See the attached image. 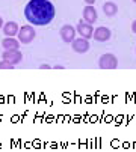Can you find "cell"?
<instances>
[{
  "label": "cell",
  "mask_w": 136,
  "mask_h": 152,
  "mask_svg": "<svg viewBox=\"0 0 136 152\" xmlns=\"http://www.w3.org/2000/svg\"><path fill=\"white\" fill-rule=\"evenodd\" d=\"M55 6L49 0H29L24 8V17L33 26H47L55 18Z\"/></svg>",
  "instance_id": "6da1fadb"
},
{
  "label": "cell",
  "mask_w": 136,
  "mask_h": 152,
  "mask_svg": "<svg viewBox=\"0 0 136 152\" xmlns=\"http://www.w3.org/2000/svg\"><path fill=\"white\" fill-rule=\"evenodd\" d=\"M36 33H35V29L32 26H23L20 27V32L17 35L18 41L21 42V44H30V42L35 39Z\"/></svg>",
  "instance_id": "7a4b0ae2"
},
{
  "label": "cell",
  "mask_w": 136,
  "mask_h": 152,
  "mask_svg": "<svg viewBox=\"0 0 136 152\" xmlns=\"http://www.w3.org/2000/svg\"><path fill=\"white\" fill-rule=\"evenodd\" d=\"M98 66L101 69H115L118 66V59H117V56L106 53L98 59Z\"/></svg>",
  "instance_id": "3957f363"
},
{
  "label": "cell",
  "mask_w": 136,
  "mask_h": 152,
  "mask_svg": "<svg viewBox=\"0 0 136 152\" xmlns=\"http://www.w3.org/2000/svg\"><path fill=\"white\" fill-rule=\"evenodd\" d=\"M76 30H77V32H79V35H80L82 38H85V39L92 38V36H94L92 24L86 23L85 20H80V21H79V24H77V29H76Z\"/></svg>",
  "instance_id": "277c9868"
},
{
  "label": "cell",
  "mask_w": 136,
  "mask_h": 152,
  "mask_svg": "<svg viewBox=\"0 0 136 152\" xmlns=\"http://www.w3.org/2000/svg\"><path fill=\"white\" fill-rule=\"evenodd\" d=\"M2 59H3V60H8V62H11V63H14V65H17V63L21 62L23 54H21L20 50H5V51L2 53Z\"/></svg>",
  "instance_id": "5b68a950"
},
{
  "label": "cell",
  "mask_w": 136,
  "mask_h": 152,
  "mask_svg": "<svg viewBox=\"0 0 136 152\" xmlns=\"http://www.w3.org/2000/svg\"><path fill=\"white\" fill-rule=\"evenodd\" d=\"M76 29L73 27V26H70V24H65V26H62L61 27V38H62V41L64 42H73L74 41V36H76Z\"/></svg>",
  "instance_id": "8992f818"
},
{
  "label": "cell",
  "mask_w": 136,
  "mask_h": 152,
  "mask_svg": "<svg viewBox=\"0 0 136 152\" xmlns=\"http://www.w3.org/2000/svg\"><path fill=\"white\" fill-rule=\"evenodd\" d=\"M97 18H98V15H97V11H95V8L92 5L85 6V9H83V20L86 21V23L92 24V23L97 21Z\"/></svg>",
  "instance_id": "52a82bcc"
},
{
  "label": "cell",
  "mask_w": 136,
  "mask_h": 152,
  "mask_svg": "<svg viewBox=\"0 0 136 152\" xmlns=\"http://www.w3.org/2000/svg\"><path fill=\"white\" fill-rule=\"evenodd\" d=\"M73 50H74L76 53H80V54L86 53V51L89 50V42H88V39H85V38H77V39H74V41H73Z\"/></svg>",
  "instance_id": "ba28073f"
},
{
  "label": "cell",
  "mask_w": 136,
  "mask_h": 152,
  "mask_svg": "<svg viewBox=\"0 0 136 152\" xmlns=\"http://www.w3.org/2000/svg\"><path fill=\"white\" fill-rule=\"evenodd\" d=\"M95 41H98V42H104V41H107V39H110V30L107 29V27H97L95 30H94V36H92Z\"/></svg>",
  "instance_id": "9c48e42d"
},
{
  "label": "cell",
  "mask_w": 136,
  "mask_h": 152,
  "mask_svg": "<svg viewBox=\"0 0 136 152\" xmlns=\"http://www.w3.org/2000/svg\"><path fill=\"white\" fill-rule=\"evenodd\" d=\"M18 32H20V26L15 23V21H8V23H5V26H3V33H5L6 36L14 38V36L18 35Z\"/></svg>",
  "instance_id": "30bf717a"
},
{
  "label": "cell",
  "mask_w": 136,
  "mask_h": 152,
  "mask_svg": "<svg viewBox=\"0 0 136 152\" xmlns=\"http://www.w3.org/2000/svg\"><path fill=\"white\" fill-rule=\"evenodd\" d=\"M20 44H21V42H20L18 39L11 38V36H8V38H5V39L2 41V47H3L5 50H18V48H20Z\"/></svg>",
  "instance_id": "8fae6325"
},
{
  "label": "cell",
  "mask_w": 136,
  "mask_h": 152,
  "mask_svg": "<svg viewBox=\"0 0 136 152\" xmlns=\"http://www.w3.org/2000/svg\"><path fill=\"white\" fill-rule=\"evenodd\" d=\"M103 11H104V14H106L107 17H113V15L118 12V6L113 3V2H106V3L103 5Z\"/></svg>",
  "instance_id": "7c38bea8"
},
{
  "label": "cell",
  "mask_w": 136,
  "mask_h": 152,
  "mask_svg": "<svg viewBox=\"0 0 136 152\" xmlns=\"http://www.w3.org/2000/svg\"><path fill=\"white\" fill-rule=\"evenodd\" d=\"M14 66H15V65L8 62V60H2V62H0V69H14Z\"/></svg>",
  "instance_id": "4fadbf2b"
},
{
  "label": "cell",
  "mask_w": 136,
  "mask_h": 152,
  "mask_svg": "<svg viewBox=\"0 0 136 152\" xmlns=\"http://www.w3.org/2000/svg\"><path fill=\"white\" fill-rule=\"evenodd\" d=\"M132 30H133V33H136V20L133 21V24H132Z\"/></svg>",
  "instance_id": "5bb4252c"
},
{
  "label": "cell",
  "mask_w": 136,
  "mask_h": 152,
  "mask_svg": "<svg viewBox=\"0 0 136 152\" xmlns=\"http://www.w3.org/2000/svg\"><path fill=\"white\" fill-rule=\"evenodd\" d=\"M83 2H86L88 5H94V3H95V0H83Z\"/></svg>",
  "instance_id": "9a60e30c"
},
{
  "label": "cell",
  "mask_w": 136,
  "mask_h": 152,
  "mask_svg": "<svg viewBox=\"0 0 136 152\" xmlns=\"http://www.w3.org/2000/svg\"><path fill=\"white\" fill-rule=\"evenodd\" d=\"M3 26H5V23H3V20H2V17H0V29H3Z\"/></svg>",
  "instance_id": "2e32d148"
},
{
  "label": "cell",
  "mask_w": 136,
  "mask_h": 152,
  "mask_svg": "<svg viewBox=\"0 0 136 152\" xmlns=\"http://www.w3.org/2000/svg\"><path fill=\"white\" fill-rule=\"evenodd\" d=\"M133 2H135V3H136V0H133Z\"/></svg>",
  "instance_id": "e0dca14e"
}]
</instances>
